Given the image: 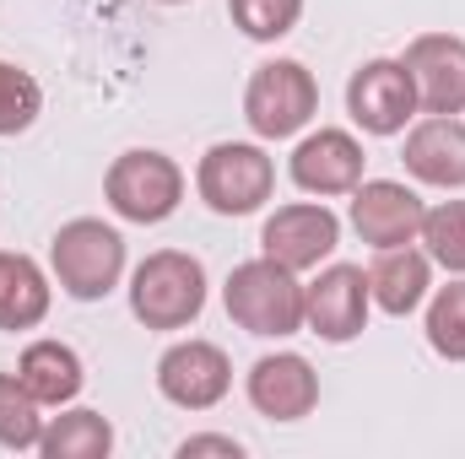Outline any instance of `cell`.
<instances>
[{
	"mask_svg": "<svg viewBox=\"0 0 465 459\" xmlns=\"http://www.w3.org/2000/svg\"><path fill=\"white\" fill-rule=\"evenodd\" d=\"M223 308L238 330L260 336V341H282L303 330V281L298 270L276 265V259H243L232 265L228 287H223Z\"/></svg>",
	"mask_w": 465,
	"mask_h": 459,
	"instance_id": "cell-1",
	"label": "cell"
},
{
	"mask_svg": "<svg viewBox=\"0 0 465 459\" xmlns=\"http://www.w3.org/2000/svg\"><path fill=\"white\" fill-rule=\"evenodd\" d=\"M206 308V265L184 249H157L130 270V314L146 330H190Z\"/></svg>",
	"mask_w": 465,
	"mask_h": 459,
	"instance_id": "cell-2",
	"label": "cell"
},
{
	"mask_svg": "<svg viewBox=\"0 0 465 459\" xmlns=\"http://www.w3.org/2000/svg\"><path fill=\"white\" fill-rule=\"evenodd\" d=\"M49 270H54L65 298L98 303V298L114 292L119 276H124V238H119V228L98 222V217H76V222H65L54 232Z\"/></svg>",
	"mask_w": 465,
	"mask_h": 459,
	"instance_id": "cell-3",
	"label": "cell"
},
{
	"mask_svg": "<svg viewBox=\"0 0 465 459\" xmlns=\"http://www.w3.org/2000/svg\"><path fill=\"white\" fill-rule=\"evenodd\" d=\"M104 200H109V211L124 217V222L157 228L184 200V168L168 151H152V146L119 151L114 162H109V173H104Z\"/></svg>",
	"mask_w": 465,
	"mask_h": 459,
	"instance_id": "cell-4",
	"label": "cell"
},
{
	"mask_svg": "<svg viewBox=\"0 0 465 459\" xmlns=\"http://www.w3.org/2000/svg\"><path fill=\"white\" fill-rule=\"evenodd\" d=\"M320 114V82L303 60H265L243 87V119L260 141H287Z\"/></svg>",
	"mask_w": 465,
	"mask_h": 459,
	"instance_id": "cell-5",
	"label": "cell"
},
{
	"mask_svg": "<svg viewBox=\"0 0 465 459\" xmlns=\"http://www.w3.org/2000/svg\"><path fill=\"white\" fill-rule=\"evenodd\" d=\"M195 190L217 217H254L276 195V157L254 141H217L195 168Z\"/></svg>",
	"mask_w": 465,
	"mask_h": 459,
	"instance_id": "cell-6",
	"label": "cell"
},
{
	"mask_svg": "<svg viewBox=\"0 0 465 459\" xmlns=\"http://www.w3.org/2000/svg\"><path fill=\"white\" fill-rule=\"evenodd\" d=\"M341 243V217L325 206V200H292V206H276L260 228V254L287 265V270H320Z\"/></svg>",
	"mask_w": 465,
	"mask_h": 459,
	"instance_id": "cell-7",
	"label": "cell"
},
{
	"mask_svg": "<svg viewBox=\"0 0 465 459\" xmlns=\"http://www.w3.org/2000/svg\"><path fill=\"white\" fill-rule=\"evenodd\" d=\"M232 389V362L217 341H173L157 356V395L179 411H212Z\"/></svg>",
	"mask_w": 465,
	"mask_h": 459,
	"instance_id": "cell-8",
	"label": "cell"
},
{
	"mask_svg": "<svg viewBox=\"0 0 465 459\" xmlns=\"http://www.w3.org/2000/svg\"><path fill=\"white\" fill-rule=\"evenodd\" d=\"M347 114L362 135H401L417 119V87L401 60H362L347 82Z\"/></svg>",
	"mask_w": 465,
	"mask_h": 459,
	"instance_id": "cell-9",
	"label": "cell"
},
{
	"mask_svg": "<svg viewBox=\"0 0 465 459\" xmlns=\"http://www.w3.org/2000/svg\"><path fill=\"white\" fill-rule=\"evenodd\" d=\"M368 270L362 265H320V276L303 287V325L331 346H347L368 330Z\"/></svg>",
	"mask_w": 465,
	"mask_h": 459,
	"instance_id": "cell-10",
	"label": "cell"
},
{
	"mask_svg": "<svg viewBox=\"0 0 465 459\" xmlns=\"http://www.w3.org/2000/svg\"><path fill=\"white\" fill-rule=\"evenodd\" d=\"M362 141L351 135V130H336V124H320V130H309L298 146H292V162H287V173H292V184L303 190V195H320V200H331V195H351L357 184H362Z\"/></svg>",
	"mask_w": 465,
	"mask_h": 459,
	"instance_id": "cell-11",
	"label": "cell"
},
{
	"mask_svg": "<svg viewBox=\"0 0 465 459\" xmlns=\"http://www.w3.org/2000/svg\"><path fill=\"white\" fill-rule=\"evenodd\" d=\"M422 195L401 179H362L351 190V232L368 249H395V243H417L422 232Z\"/></svg>",
	"mask_w": 465,
	"mask_h": 459,
	"instance_id": "cell-12",
	"label": "cell"
},
{
	"mask_svg": "<svg viewBox=\"0 0 465 459\" xmlns=\"http://www.w3.org/2000/svg\"><path fill=\"white\" fill-rule=\"evenodd\" d=\"M243 395H249V405H254L260 416H271V422H303V416L320 405V373H314V362L298 356V351H271V356H260V362L249 367Z\"/></svg>",
	"mask_w": 465,
	"mask_h": 459,
	"instance_id": "cell-13",
	"label": "cell"
},
{
	"mask_svg": "<svg viewBox=\"0 0 465 459\" xmlns=\"http://www.w3.org/2000/svg\"><path fill=\"white\" fill-rule=\"evenodd\" d=\"M401 65L411 71L422 114H460L465 109V38H455V33H422V38L406 44Z\"/></svg>",
	"mask_w": 465,
	"mask_h": 459,
	"instance_id": "cell-14",
	"label": "cell"
},
{
	"mask_svg": "<svg viewBox=\"0 0 465 459\" xmlns=\"http://www.w3.org/2000/svg\"><path fill=\"white\" fill-rule=\"evenodd\" d=\"M406 173L428 190H465V119L428 114L406 130Z\"/></svg>",
	"mask_w": 465,
	"mask_h": 459,
	"instance_id": "cell-15",
	"label": "cell"
},
{
	"mask_svg": "<svg viewBox=\"0 0 465 459\" xmlns=\"http://www.w3.org/2000/svg\"><path fill=\"white\" fill-rule=\"evenodd\" d=\"M433 292V259L417 243H395V249H373L368 265V298L373 308H384L390 319H406L428 303Z\"/></svg>",
	"mask_w": 465,
	"mask_h": 459,
	"instance_id": "cell-16",
	"label": "cell"
},
{
	"mask_svg": "<svg viewBox=\"0 0 465 459\" xmlns=\"http://www.w3.org/2000/svg\"><path fill=\"white\" fill-rule=\"evenodd\" d=\"M54 287L33 254L0 249V330H38L49 319Z\"/></svg>",
	"mask_w": 465,
	"mask_h": 459,
	"instance_id": "cell-17",
	"label": "cell"
},
{
	"mask_svg": "<svg viewBox=\"0 0 465 459\" xmlns=\"http://www.w3.org/2000/svg\"><path fill=\"white\" fill-rule=\"evenodd\" d=\"M16 378L33 389L38 405H71V400L82 395V384H87V367H82L76 346L33 341L27 351H22V362H16Z\"/></svg>",
	"mask_w": 465,
	"mask_h": 459,
	"instance_id": "cell-18",
	"label": "cell"
},
{
	"mask_svg": "<svg viewBox=\"0 0 465 459\" xmlns=\"http://www.w3.org/2000/svg\"><path fill=\"white\" fill-rule=\"evenodd\" d=\"M38 454L44 459H109L114 454V422H109L104 411H87V405L60 411V416L44 427Z\"/></svg>",
	"mask_w": 465,
	"mask_h": 459,
	"instance_id": "cell-19",
	"label": "cell"
},
{
	"mask_svg": "<svg viewBox=\"0 0 465 459\" xmlns=\"http://www.w3.org/2000/svg\"><path fill=\"white\" fill-rule=\"evenodd\" d=\"M44 405L33 400V389L16 373H0V449L11 454H33L44 438Z\"/></svg>",
	"mask_w": 465,
	"mask_h": 459,
	"instance_id": "cell-20",
	"label": "cell"
},
{
	"mask_svg": "<svg viewBox=\"0 0 465 459\" xmlns=\"http://www.w3.org/2000/svg\"><path fill=\"white\" fill-rule=\"evenodd\" d=\"M422 330H428V346H433L439 356L465 362V276H455V281L439 287V292H428V319H422Z\"/></svg>",
	"mask_w": 465,
	"mask_h": 459,
	"instance_id": "cell-21",
	"label": "cell"
},
{
	"mask_svg": "<svg viewBox=\"0 0 465 459\" xmlns=\"http://www.w3.org/2000/svg\"><path fill=\"white\" fill-rule=\"evenodd\" d=\"M417 243L428 249L433 265H444L450 276H465V200H444L422 217Z\"/></svg>",
	"mask_w": 465,
	"mask_h": 459,
	"instance_id": "cell-22",
	"label": "cell"
},
{
	"mask_svg": "<svg viewBox=\"0 0 465 459\" xmlns=\"http://www.w3.org/2000/svg\"><path fill=\"white\" fill-rule=\"evenodd\" d=\"M228 16H232V27H238L243 38L276 44V38H287V33L298 27L303 0H228Z\"/></svg>",
	"mask_w": 465,
	"mask_h": 459,
	"instance_id": "cell-23",
	"label": "cell"
},
{
	"mask_svg": "<svg viewBox=\"0 0 465 459\" xmlns=\"http://www.w3.org/2000/svg\"><path fill=\"white\" fill-rule=\"evenodd\" d=\"M44 114V87L33 82V71L0 60V135H22L33 130V119Z\"/></svg>",
	"mask_w": 465,
	"mask_h": 459,
	"instance_id": "cell-24",
	"label": "cell"
},
{
	"mask_svg": "<svg viewBox=\"0 0 465 459\" xmlns=\"http://www.w3.org/2000/svg\"><path fill=\"white\" fill-rule=\"evenodd\" d=\"M201 454L238 459V454H243V444L228 438V433H195V438H184V444H179V459H201Z\"/></svg>",
	"mask_w": 465,
	"mask_h": 459,
	"instance_id": "cell-25",
	"label": "cell"
},
{
	"mask_svg": "<svg viewBox=\"0 0 465 459\" xmlns=\"http://www.w3.org/2000/svg\"><path fill=\"white\" fill-rule=\"evenodd\" d=\"M163 5H184V0H163Z\"/></svg>",
	"mask_w": 465,
	"mask_h": 459,
	"instance_id": "cell-26",
	"label": "cell"
}]
</instances>
